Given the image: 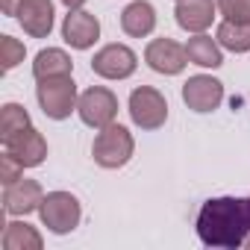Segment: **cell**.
Masks as SVG:
<instances>
[{
	"mask_svg": "<svg viewBox=\"0 0 250 250\" xmlns=\"http://www.w3.org/2000/svg\"><path fill=\"white\" fill-rule=\"evenodd\" d=\"M215 12H218V3L215 0H177V9H174V18L180 24V30L186 33H206L215 21Z\"/></svg>",
	"mask_w": 250,
	"mask_h": 250,
	"instance_id": "cell-14",
	"label": "cell"
},
{
	"mask_svg": "<svg viewBox=\"0 0 250 250\" xmlns=\"http://www.w3.org/2000/svg\"><path fill=\"white\" fill-rule=\"evenodd\" d=\"M21 177H24V165H21L18 159H12L9 153L0 156V180H3V186H12V183H18Z\"/></svg>",
	"mask_w": 250,
	"mask_h": 250,
	"instance_id": "cell-23",
	"label": "cell"
},
{
	"mask_svg": "<svg viewBox=\"0 0 250 250\" xmlns=\"http://www.w3.org/2000/svg\"><path fill=\"white\" fill-rule=\"evenodd\" d=\"M15 18L30 39H47L56 24L53 0H21L15 9Z\"/></svg>",
	"mask_w": 250,
	"mask_h": 250,
	"instance_id": "cell-10",
	"label": "cell"
},
{
	"mask_svg": "<svg viewBox=\"0 0 250 250\" xmlns=\"http://www.w3.org/2000/svg\"><path fill=\"white\" fill-rule=\"evenodd\" d=\"M3 153H9L12 159H18L24 168H39L47 159V142H44V136L36 127H30V130L18 133L15 139L3 142Z\"/></svg>",
	"mask_w": 250,
	"mask_h": 250,
	"instance_id": "cell-13",
	"label": "cell"
},
{
	"mask_svg": "<svg viewBox=\"0 0 250 250\" xmlns=\"http://www.w3.org/2000/svg\"><path fill=\"white\" fill-rule=\"evenodd\" d=\"M42 232L27 221H9L3 227V250H42Z\"/></svg>",
	"mask_w": 250,
	"mask_h": 250,
	"instance_id": "cell-18",
	"label": "cell"
},
{
	"mask_svg": "<svg viewBox=\"0 0 250 250\" xmlns=\"http://www.w3.org/2000/svg\"><path fill=\"white\" fill-rule=\"evenodd\" d=\"M36 100H39V106H42V112H44L47 118H53V121L71 118V112H77V103H80L74 77L39 80V85H36Z\"/></svg>",
	"mask_w": 250,
	"mask_h": 250,
	"instance_id": "cell-3",
	"label": "cell"
},
{
	"mask_svg": "<svg viewBox=\"0 0 250 250\" xmlns=\"http://www.w3.org/2000/svg\"><path fill=\"white\" fill-rule=\"evenodd\" d=\"M121 30L133 36V39H145L156 30V9L147 0H133V3L121 12Z\"/></svg>",
	"mask_w": 250,
	"mask_h": 250,
	"instance_id": "cell-15",
	"label": "cell"
},
{
	"mask_svg": "<svg viewBox=\"0 0 250 250\" xmlns=\"http://www.w3.org/2000/svg\"><path fill=\"white\" fill-rule=\"evenodd\" d=\"M30 127H33L30 112L21 103H3V109H0V139L9 142V139H15L18 133H24Z\"/></svg>",
	"mask_w": 250,
	"mask_h": 250,
	"instance_id": "cell-20",
	"label": "cell"
},
{
	"mask_svg": "<svg viewBox=\"0 0 250 250\" xmlns=\"http://www.w3.org/2000/svg\"><path fill=\"white\" fill-rule=\"evenodd\" d=\"M42 200H44V188H42L39 180L21 177L18 183L3 186V209H6V215H12V218H24V215H30V212H39Z\"/></svg>",
	"mask_w": 250,
	"mask_h": 250,
	"instance_id": "cell-11",
	"label": "cell"
},
{
	"mask_svg": "<svg viewBox=\"0 0 250 250\" xmlns=\"http://www.w3.org/2000/svg\"><path fill=\"white\" fill-rule=\"evenodd\" d=\"M244 247H247V250H250V235H247V241H244Z\"/></svg>",
	"mask_w": 250,
	"mask_h": 250,
	"instance_id": "cell-26",
	"label": "cell"
},
{
	"mask_svg": "<svg viewBox=\"0 0 250 250\" xmlns=\"http://www.w3.org/2000/svg\"><path fill=\"white\" fill-rule=\"evenodd\" d=\"M133 153H136V139L124 124H109V127H103L94 136V145H91L94 162L106 171L124 168L133 159Z\"/></svg>",
	"mask_w": 250,
	"mask_h": 250,
	"instance_id": "cell-2",
	"label": "cell"
},
{
	"mask_svg": "<svg viewBox=\"0 0 250 250\" xmlns=\"http://www.w3.org/2000/svg\"><path fill=\"white\" fill-rule=\"evenodd\" d=\"M127 109H130L133 124H136V127H142V130H159L162 124L168 121V100H165V94H162L159 88H153V85H139V88H133Z\"/></svg>",
	"mask_w": 250,
	"mask_h": 250,
	"instance_id": "cell-5",
	"label": "cell"
},
{
	"mask_svg": "<svg viewBox=\"0 0 250 250\" xmlns=\"http://www.w3.org/2000/svg\"><path fill=\"white\" fill-rule=\"evenodd\" d=\"M62 39L74 50L94 47V42L100 39V21H97V15H91L85 9H68V15L62 21Z\"/></svg>",
	"mask_w": 250,
	"mask_h": 250,
	"instance_id": "cell-12",
	"label": "cell"
},
{
	"mask_svg": "<svg viewBox=\"0 0 250 250\" xmlns=\"http://www.w3.org/2000/svg\"><path fill=\"white\" fill-rule=\"evenodd\" d=\"M39 215H42V224L53 235H68L80 227L83 206L71 191H47L39 206Z\"/></svg>",
	"mask_w": 250,
	"mask_h": 250,
	"instance_id": "cell-4",
	"label": "cell"
},
{
	"mask_svg": "<svg viewBox=\"0 0 250 250\" xmlns=\"http://www.w3.org/2000/svg\"><path fill=\"white\" fill-rule=\"evenodd\" d=\"M183 103L191 112H215L224 103V83L215 80L212 74H194L183 83Z\"/></svg>",
	"mask_w": 250,
	"mask_h": 250,
	"instance_id": "cell-8",
	"label": "cell"
},
{
	"mask_svg": "<svg viewBox=\"0 0 250 250\" xmlns=\"http://www.w3.org/2000/svg\"><path fill=\"white\" fill-rule=\"evenodd\" d=\"M18 3H21V0H0V6H3V15H15Z\"/></svg>",
	"mask_w": 250,
	"mask_h": 250,
	"instance_id": "cell-24",
	"label": "cell"
},
{
	"mask_svg": "<svg viewBox=\"0 0 250 250\" xmlns=\"http://www.w3.org/2000/svg\"><path fill=\"white\" fill-rule=\"evenodd\" d=\"M77 115L85 127H94V130H103L109 124H115L118 118V97L112 88L106 85H91L80 94V103H77Z\"/></svg>",
	"mask_w": 250,
	"mask_h": 250,
	"instance_id": "cell-6",
	"label": "cell"
},
{
	"mask_svg": "<svg viewBox=\"0 0 250 250\" xmlns=\"http://www.w3.org/2000/svg\"><path fill=\"white\" fill-rule=\"evenodd\" d=\"M145 62L150 65V71L165 74V77H177L183 74V68L188 65V53L186 44L174 42V39H153L145 47Z\"/></svg>",
	"mask_w": 250,
	"mask_h": 250,
	"instance_id": "cell-9",
	"label": "cell"
},
{
	"mask_svg": "<svg viewBox=\"0 0 250 250\" xmlns=\"http://www.w3.org/2000/svg\"><path fill=\"white\" fill-rule=\"evenodd\" d=\"M197 238L215 250H238L250 235V197H209L197 212Z\"/></svg>",
	"mask_w": 250,
	"mask_h": 250,
	"instance_id": "cell-1",
	"label": "cell"
},
{
	"mask_svg": "<svg viewBox=\"0 0 250 250\" xmlns=\"http://www.w3.org/2000/svg\"><path fill=\"white\" fill-rule=\"evenodd\" d=\"M139 68V56L133 47L121 44V42H112L106 47H100L91 59V71L103 80H127L133 77Z\"/></svg>",
	"mask_w": 250,
	"mask_h": 250,
	"instance_id": "cell-7",
	"label": "cell"
},
{
	"mask_svg": "<svg viewBox=\"0 0 250 250\" xmlns=\"http://www.w3.org/2000/svg\"><path fill=\"white\" fill-rule=\"evenodd\" d=\"M186 53H188V62L197 65V68H221L224 65V47L218 44V39L206 36V33H194L188 42H186Z\"/></svg>",
	"mask_w": 250,
	"mask_h": 250,
	"instance_id": "cell-17",
	"label": "cell"
},
{
	"mask_svg": "<svg viewBox=\"0 0 250 250\" xmlns=\"http://www.w3.org/2000/svg\"><path fill=\"white\" fill-rule=\"evenodd\" d=\"M218 12L224 15V21H238V24H250V0H215Z\"/></svg>",
	"mask_w": 250,
	"mask_h": 250,
	"instance_id": "cell-22",
	"label": "cell"
},
{
	"mask_svg": "<svg viewBox=\"0 0 250 250\" xmlns=\"http://www.w3.org/2000/svg\"><path fill=\"white\" fill-rule=\"evenodd\" d=\"M24 56H27L24 42H18V39H12V36H3V39H0V65H3V71L18 68V65L24 62Z\"/></svg>",
	"mask_w": 250,
	"mask_h": 250,
	"instance_id": "cell-21",
	"label": "cell"
},
{
	"mask_svg": "<svg viewBox=\"0 0 250 250\" xmlns=\"http://www.w3.org/2000/svg\"><path fill=\"white\" fill-rule=\"evenodd\" d=\"M218 44L229 53H247L250 50V24H238V21H221L218 33H215Z\"/></svg>",
	"mask_w": 250,
	"mask_h": 250,
	"instance_id": "cell-19",
	"label": "cell"
},
{
	"mask_svg": "<svg viewBox=\"0 0 250 250\" xmlns=\"http://www.w3.org/2000/svg\"><path fill=\"white\" fill-rule=\"evenodd\" d=\"M62 6H68V9H83L85 6V0H59Z\"/></svg>",
	"mask_w": 250,
	"mask_h": 250,
	"instance_id": "cell-25",
	"label": "cell"
},
{
	"mask_svg": "<svg viewBox=\"0 0 250 250\" xmlns=\"http://www.w3.org/2000/svg\"><path fill=\"white\" fill-rule=\"evenodd\" d=\"M74 74V59L59 50V47H44L33 59V77L39 80H53V77H71Z\"/></svg>",
	"mask_w": 250,
	"mask_h": 250,
	"instance_id": "cell-16",
	"label": "cell"
}]
</instances>
